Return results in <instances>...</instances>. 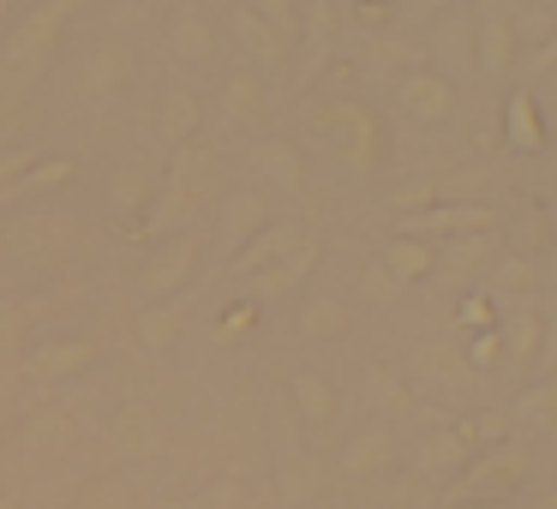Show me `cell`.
<instances>
[{"label":"cell","mask_w":557,"mask_h":509,"mask_svg":"<svg viewBox=\"0 0 557 509\" xmlns=\"http://www.w3.org/2000/svg\"><path fill=\"white\" fill-rule=\"evenodd\" d=\"M509 420H533V425H545V432L557 437V377H552V384H533L528 396L509 408Z\"/></svg>","instance_id":"43"},{"label":"cell","mask_w":557,"mask_h":509,"mask_svg":"<svg viewBox=\"0 0 557 509\" xmlns=\"http://www.w3.org/2000/svg\"><path fill=\"white\" fill-rule=\"evenodd\" d=\"M504 145L516 150V157H540V150L552 145V133H545V121H540V102H533V90H509V102H504Z\"/></svg>","instance_id":"28"},{"label":"cell","mask_w":557,"mask_h":509,"mask_svg":"<svg viewBox=\"0 0 557 509\" xmlns=\"http://www.w3.org/2000/svg\"><path fill=\"white\" fill-rule=\"evenodd\" d=\"M336 30H342V7H336V0H312V7H300V37H306V54H300V85L318 73V61L330 54Z\"/></svg>","instance_id":"30"},{"label":"cell","mask_w":557,"mask_h":509,"mask_svg":"<svg viewBox=\"0 0 557 509\" xmlns=\"http://www.w3.org/2000/svg\"><path fill=\"white\" fill-rule=\"evenodd\" d=\"M222 193H228V186H222V150L210 145V138H193V145L169 150L157 204H150V216L126 234H133L138 246H162V240H174V234H193V228H205V210L222 204Z\"/></svg>","instance_id":"3"},{"label":"cell","mask_w":557,"mask_h":509,"mask_svg":"<svg viewBox=\"0 0 557 509\" xmlns=\"http://www.w3.org/2000/svg\"><path fill=\"white\" fill-rule=\"evenodd\" d=\"M288 401H294V413L306 420V432H330V425H336V408H342L336 384H330L318 365H300V372L288 377Z\"/></svg>","instance_id":"25"},{"label":"cell","mask_w":557,"mask_h":509,"mask_svg":"<svg viewBox=\"0 0 557 509\" xmlns=\"http://www.w3.org/2000/svg\"><path fill=\"white\" fill-rule=\"evenodd\" d=\"M37 157H42L37 145H0V204H7V193L30 174V162H37Z\"/></svg>","instance_id":"46"},{"label":"cell","mask_w":557,"mask_h":509,"mask_svg":"<svg viewBox=\"0 0 557 509\" xmlns=\"http://www.w3.org/2000/svg\"><path fill=\"white\" fill-rule=\"evenodd\" d=\"M216 114L228 126H258L270 114V78L252 73V66H228L216 85Z\"/></svg>","instance_id":"19"},{"label":"cell","mask_w":557,"mask_h":509,"mask_svg":"<svg viewBox=\"0 0 557 509\" xmlns=\"http://www.w3.org/2000/svg\"><path fill=\"white\" fill-rule=\"evenodd\" d=\"M533 288H540V264H533V258H516V252L492 258V288H485L492 300L497 294H533Z\"/></svg>","instance_id":"38"},{"label":"cell","mask_w":557,"mask_h":509,"mask_svg":"<svg viewBox=\"0 0 557 509\" xmlns=\"http://www.w3.org/2000/svg\"><path fill=\"white\" fill-rule=\"evenodd\" d=\"M360 294L366 300H377V306H389V300H401V288H396V276H389L384 264H366V276H360Z\"/></svg>","instance_id":"48"},{"label":"cell","mask_w":557,"mask_h":509,"mask_svg":"<svg viewBox=\"0 0 557 509\" xmlns=\"http://www.w3.org/2000/svg\"><path fill=\"white\" fill-rule=\"evenodd\" d=\"M473 66L485 78H509L516 73V25L504 7H480L473 13Z\"/></svg>","instance_id":"18"},{"label":"cell","mask_w":557,"mask_h":509,"mask_svg":"<svg viewBox=\"0 0 557 509\" xmlns=\"http://www.w3.org/2000/svg\"><path fill=\"white\" fill-rule=\"evenodd\" d=\"M162 193V169L150 157H121L109 174V216L121 222V228H138V222L150 216V204H157Z\"/></svg>","instance_id":"13"},{"label":"cell","mask_w":557,"mask_h":509,"mask_svg":"<svg viewBox=\"0 0 557 509\" xmlns=\"http://www.w3.org/2000/svg\"><path fill=\"white\" fill-rule=\"evenodd\" d=\"M18 444H25L37 461H61V456L78 449V420L66 408H37V413H25V425H18Z\"/></svg>","instance_id":"23"},{"label":"cell","mask_w":557,"mask_h":509,"mask_svg":"<svg viewBox=\"0 0 557 509\" xmlns=\"http://www.w3.org/2000/svg\"><path fill=\"white\" fill-rule=\"evenodd\" d=\"M528 473H533V456L509 437L504 449H485V456L468 461V473L449 485V509H456V504H497V509H504L509 497L528 485Z\"/></svg>","instance_id":"8"},{"label":"cell","mask_w":557,"mask_h":509,"mask_svg":"<svg viewBox=\"0 0 557 509\" xmlns=\"http://www.w3.org/2000/svg\"><path fill=\"white\" fill-rule=\"evenodd\" d=\"M312 240H318V228H306V222H270V228L258 234V240L228 264V276H234V282H246V276H258V270L282 264V258H294L300 246H312Z\"/></svg>","instance_id":"21"},{"label":"cell","mask_w":557,"mask_h":509,"mask_svg":"<svg viewBox=\"0 0 557 509\" xmlns=\"http://www.w3.org/2000/svg\"><path fill=\"white\" fill-rule=\"evenodd\" d=\"M66 85H73L78 102H114V97H126V90L138 85V49H133V37H121V30H97V37H85L73 49V73H66Z\"/></svg>","instance_id":"6"},{"label":"cell","mask_w":557,"mask_h":509,"mask_svg":"<svg viewBox=\"0 0 557 509\" xmlns=\"http://www.w3.org/2000/svg\"><path fill=\"white\" fill-rule=\"evenodd\" d=\"M444 66H449V78H456L461 66H473V13L437 18V30H432V73H444Z\"/></svg>","instance_id":"32"},{"label":"cell","mask_w":557,"mask_h":509,"mask_svg":"<svg viewBox=\"0 0 557 509\" xmlns=\"http://www.w3.org/2000/svg\"><path fill=\"white\" fill-rule=\"evenodd\" d=\"M354 324H360V306L342 300V294H306L300 312H294L300 342H342Z\"/></svg>","instance_id":"22"},{"label":"cell","mask_w":557,"mask_h":509,"mask_svg":"<svg viewBox=\"0 0 557 509\" xmlns=\"http://www.w3.org/2000/svg\"><path fill=\"white\" fill-rule=\"evenodd\" d=\"M509 25H516V49L521 42H552L557 37V7H521V13H509Z\"/></svg>","instance_id":"44"},{"label":"cell","mask_w":557,"mask_h":509,"mask_svg":"<svg viewBox=\"0 0 557 509\" xmlns=\"http://www.w3.org/2000/svg\"><path fill=\"white\" fill-rule=\"evenodd\" d=\"M0 509H25V497H18V492H0Z\"/></svg>","instance_id":"53"},{"label":"cell","mask_w":557,"mask_h":509,"mask_svg":"<svg viewBox=\"0 0 557 509\" xmlns=\"http://www.w3.org/2000/svg\"><path fill=\"white\" fill-rule=\"evenodd\" d=\"M533 509H557V492H545V497H540V504H533Z\"/></svg>","instance_id":"55"},{"label":"cell","mask_w":557,"mask_h":509,"mask_svg":"<svg viewBox=\"0 0 557 509\" xmlns=\"http://www.w3.org/2000/svg\"><path fill=\"white\" fill-rule=\"evenodd\" d=\"M205 121H210V97L186 78H169L157 97V145L162 150H181L193 138H205Z\"/></svg>","instance_id":"12"},{"label":"cell","mask_w":557,"mask_h":509,"mask_svg":"<svg viewBox=\"0 0 557 509\" xmlns=\"http://www.w3.org/2000/svg\"><path fill=\"white\" fill-rule=\"evenodd\" d=\"M456 324H461V330H497L492 294H468V300H461V312H456Z\"/></svg>","instance_id":"49"},{"label":"cell","mask_w":557,"mask_h":509,"mask_svg":"<svg viewBox=\"0 0 557 509\" xmlns=\"http://www.w3.org/2000/svg\"><path fill=\"white\" fill-rule=\"evenodd\" d=\"M372 61H389V66L408 61V42H372Z\"/></svg>","instance_id":"51"},{"label":"cell","mask_w":557,"mask_h":509,"mask_svg":"<svg viewBox=\"0 0 557 509\" xmlns=\"http://www.w3.org/2000/svg\"><path fill=\"white\" fill-rule=\"evenodd\" d=\"M552 66H557V37L545 49H533V73H552Z\"/></svg>","instance_id":"52"},{"label":"cell","mask_w":557,"mask_h":509,"mask_svg":"<svg viewBox=\"0 0 557 509\" xmlns=\"http://www.w3.org/2000/svg\"><path fill=\"white\" fill-rule=\"evenodd\" d=\"M461 360H468L473 377L497 372V365H504V330H480V336L468 342V353H461Z\"/></svg>","instance_id":"45"},{"label":"cell","mask_w":557,"mask_h":509,"mask_svg":"<svg viewBox=\"0 0 557 509\" xmlns=\"http://www.w3.org/2000/svg\"><path fill=\"white\" fill-rule=\"evenodd\" d=\"M270 222H276V216H270V198L258 193V186H228L222 204H216V252L234 264V258H240L246 246L270 228Z\"/></svg>","instance_id":"11"},{"label":"cell","mask_w":557,"mask_h":509,"mask_svg":"<svg viewBox=\"0 0 557 509\" xmlns=\"http://www.w3.org/2000/svg\"><path fill=\"white\" fill-rule=\"evenodd\" d=\"M318 258H324V240L300 246L294 258H282V264H270V270H258V276H246V288H252L258 306H264V300H288V294H300L306 282H312Z\"/></svg>","instance_id":"24"},{"label":"cell","mask_w":557,"mask_h":509,"mask_svg":"<svg viewBox=\"0 0 557 509\" xmlns=\"http://www.w3.org/2000/svg\"><path fill=\"white\" fill-rule=\"evenodd\" d=\"M509 432H516V420H509V408H468L456 420V437L473 449V456H485V449H504Z\"/></svg>","instance_id":"33"},{"label":"cell","mask_w":557,"mask_h":509,"mask_svg":"<svg viewBox=\"0 0 557 509\" xmlns=\"http://www.w3.org/2000/svg\"><path fill=\"white\" fill-rule=\"evenodd\" d=\"M545 216H552V234H557V210H545Z\"/></svg>","instance_id":"57"},{"label":"cell","mask_w":557,"mask_h":509,"mask_svg":"<svg viewBox=\"0 0 557 509\" xmlns=\"http://www.w3.org/2000/svg\"><path fill=\"white\" fill-rule=\"evenodd\" d=\"M102 365V342L97 336H78V330H49L25 348V372L37 384H78Z\"/></svg>","instance_id":"9"},{"label":"cell","mask_w":557,"mask_h":509,"mask_svg":"<svg viewBox=\"0 0 557 509\" xmlns=\"http://www.w3.org/2000/svg\"><path fill=\"white\" fill-rule=\"evenodd\" d=\"M222 18L246 54L240 66H252V73L276 78L300 61V7H288V0H234Z\"/></svg>","instance_id":"5"},{"label":"cell","mask_w":557,"mask_h":509,"mask_svg":"<svg viewBox=\"0 0 557 509\" xmlns=\"http://www.w3.org/2000/svg\"><path fill=\"white\" fill-rule=\"evenodd\" d=\"M133 336H138V348H145V353H174V348H181V336H186V306L181 300H174V306H138Z\"/></svg>","instance_id":"31"},{"label":"cell","mask_w":557,"mask_h":509,"mask_svg":"<svg viewBox=\"0 0 557 509\" xmlns=\"http://www.w3.org/2000/svg\"><path fill=\"white\" fill-rule=\"evenodd\" d=\"M90 228L66 204L0 210V282H54L85 264Z\"/></svg>","instance_id":"1"},{"label":"cell","mask_w":557,"mask_h":509,"mask_svg":"<svg viewBox=\"0 0 557 509\" xmlns=\"http://www.w3.org/2000/svg\"><path fill=\"white\" fill-rule=\"evenodd\" d=\"M258 330H264V306H258V300H228V306H222V318H216V330H210V336H216L222 348H234V342L258 336Z\"/></svg>","instance_id":"37"},{"label":"cell","mask_w":557,"mask_h":509,"mask_svg":"<svg viewBox=\"0 0 557 509\" xmlns=\"http://www.w3.org/2000/svg\"><path fill=\"white\" fill-rule=\"evenodd\" d=\"M456 509H497V504H456Z\"/></svg>","instance_id":"56"},{"label":"cell","mask_w":557,"mask_h":509,"mask_svg":"<svg viewBox=\"0 0 557 509\" xmlns=\"http://www.w3.org/2000/svg\"><path fill=\"white\" fill-rule=\"evenodd\" d=\"M282 492H288V497H312L318 492V468H312V461H306V468L294 461V468L282 473Z\"/></svg>","instance_id":"50"},{"label":"cell","mask_w":557,"mask_h":509,"mask_svg":"<svg viewBox=\"0 0 557 509\" xmlns=\"http://www.w3.org/2000/svg\"><path fill=\"white\" fill-rule=\"evenodd\" d=\"M432 186H437V204H485V193H492V169H485V162H461V169L432 174Z\"/></svg>","instance_id":"35"},{"label":"cell","mask_w":557,"mask_h":509,"mask_svg":"<svg viewBox=\"0 0 557 509\" xmlns=\"http://www.w3.org/2000/svg\"><path fill=\"white\" fill-rule=\"evenodd\" d=\"M300 133L330 145V157L348 174H377L389 162V126L384 114L372 109L354 90H318V97L300 102Z\"/></svg>","instance_id":"4"},{"label":"cell","mask_w":557,"mask_h":509,"mask_svg":"<svg viewBox=\"0 0 557 509\" xmlns=\"http://www.w3.org/2000/svg\"><path fill=\"white\" fill-rule=\"evenodd\" d=\"M509 353H516L521 365L545 360V312H540V306H528L521 324H509Z\"/></svg>","instance_id":"42"},{"label":"cell","mask_w":557,"mask_h":509,"mask_svg":"<svg viewBox=\"0 0 557 509\" xmlns=\"http://www.w3.org/2000/svg\"><path fill=\"white\" fill-rule=\"evenodd\" d=\"M492 252H497V240L492 234H473V240H449V246H437V276H480L485 264H492Z\"/></svg>","instance_id":"36"},{"label":"cell","mask_w":557,"mask_h":509,"mask_svg":"<svg viewBox=\"0 0 557 509\" xmlns=\"http://www.w3.org/2000/svg\"><path fill=\"white\" fill-rule=\"evenodd\" d=\"M461 90L449 73H432V66H408V73H396V114L413 126H444L449 114H456Z\"/></svg>","instance_id":"10"},{"label":"cell","mask_w":557,"mask_h":509,"mask_svg":"<svg viewBox=\"0 0 557 509\" xmlns=\"http://www.w3.org/2000/svg\"><path fill=\"white\" fill-rule=\"evenodd\" d=\"M389 461H396V432H389V425H366V432H354L348 449H342V473H348V480H372Z\"/></svg>","instance_id":"29"},{"label":"cell","mask_w":557,"mask_h":509,"mask_svg":"<svg viewBox=\"0 0 557 509\" xmlns=\"http://www.w3.org/2000/svg\"><path fill=\"white\" fill-rule=\"evenodd\" d=\"M468 461H473V449L456 437V425H437V432H425V444H420V456H413V468L425 473L432 485H456L461 473H468Z\"/></svg>","instance_id":"26"},{"label":"cell","mask_w":557,"mask_h":509,"mask_svg":"<svg viewBox=\"0 0 557 509\" xmlns=\"http://www.w3.org/2000/svg\"><path fill=\"white\" fill-rule=\"evenodd\" d=\"M66 509H138V497L126 492L121 480H109V473H97V480H85L73 492V504Z\"/></svg>","instance_id":"39"},{"label":"cell","mask_w":557,"mask_h":509,"mask_svg":"<svg viewBox=\"0 0 557 509\" xmlns=\"http://www.w3.org/2000/svg\"><path fill=\"white\" fill-rule=\"evenodd\" d=\"M246 162H252V181L258 193H288L300 198L306 186H312V162H306V150L294 145V138H258L252 150H246Z\"/></svg>","instance_id":"14"},{"label":"cell","mask_w":557,"mask_h":509,"mask_svg":"<svg viewBox=\"0 0 557 509\" xmlns=\"http://www.w3.org/2000/svg\"><path fill=\"white\" fill-rule=\"evenodd\" d=\"M432 204H437V186H432V174H420V181H401V186H389V193H384V210H396L401 222L425 216Z\"/></svg>","instance_id":"41"},{"label":"cell","mask_w":557,"mask_h":509,"mask_svg":"<svg viewBox=\"0 0 557 509\" xmlns=\"http://www.w3.org/2000/svg\"><path fill=\"white\" fill-rule=\"evenodd\" d=\"M73 0H37V7H18L7 42H0V114L25 109L42 90V78L61 66L66 42H73Z\"/></svg>","instance_id":"2"},{"label":"cell","mask_w":557,"mask_h":509,"mask_svg":"<svg viewBox=\"0 0 557 509\" xmlns=\"http://www.w3.org/2000/svg\"><path fill=\"white\" fill-rule=\"evenodd\" d=\"M342 18H348L354 30H372L377 37V30H389L401 18V7H342Z\"/></svg>","instance_id":"47"},{"label":"cell","mask_w":557,"mask_h":509,"mask_svg":"<svg viewBox=\"0 0 557 509\" xmlns=\"http://www.w3.org/2000/svg\"><path fill=\"white\" fill-rule=\"evenodd\" d=\"M516 216H509V240H516V258H533L540 264V252L552 246V216H545L540 198H521V204H509Z\"/></svg>","instance_id":"34"},{"label":"cell","mask_w":557,"mask_h":509,"mask_svg":"<svg viewBox=\"0 0 557 509\" xmlns=\"http://www.w3.org/2000/svg\"><path fill=\"white\" fill-rule=\"evenodd\" d=\"M169 49L181 66H210L222 49L216 37V18H210V7H198V0H181V7H169Z\"/></svg>","instance_id":"17"},{"label":"cell","mask_w":557,"mask_h":509,"mask_svg":"<svg viewBox=\"0 0 557 509\" xmlns=\"http://www.w3.org/2000/svg\"><path fill=\"white\" fill-rule=\"evenodd\" d=\"M377 264L396 276V288H413V282H432L437 276V246L432 240H413V234H389L384 246H377Z\"/></svg>","instance_id":"27"},{"label":"cell","mask_w":557,"mask_h":509,"mask_svg":"<svg viewBox=\"0 0 557 509\" xmlns=\"http://www.w3.org/2000/svg\"><path fill=\"white\" fill-rule=\"evenodd\" d=\"M78 157H54V150H42L37 162H30V174L25 181L13 186V193H7V204L0 210H25V204H54V193H73L78 186Z\"/></svg>","instance_id":"20"},{"label":"cell","mask_w":557,"mask_h":509,"mask_svg":"<svg viewBox=\"0 0 557 509\" xmlns=\"http://www.w3.org/2000/svg\"><path fill=\"white\" fill-rule=\"evenodd\" d=\"M30 306L25 300H0V360H18L30 348Z\"/></svg>","instance_id":"40"},{"label":"cell","mask_w":557,"mask_h":509,"mask_svg":"<svg viewBox=\"0 0 557 509\" xmlns=\"http://www.w3.org/2000/svg\"><path fill=\"white\" fill-rule=\"evenodd\" d=\"M109 449L121 461H157L162 449H169V425H162V413L150 408V401H121V413H114L109 425Z\"/></svg>","instance_id":"16"},{"label":"cell","mask_w":557,"mask_h":509,"mask_svg":"<svg viewBox=\"0 0 557 509\" xmlns=\"http://www.w3.org/2000/svg\"><path fill=\"white\" fill-rule=\"evenodd\" d=\"M205 258H210V234L193 228V234H174V240L150 246L145 270L133 276V294L138 306H174L198 276H205Z\"/></svg>","instance_id":"7"},{"label":"cell","mask_w":557,"mask_h":509,"mask_svg":"<svg viewBox=\"0 0 557 509\" xmlns=\"http://www.w3.org/2000/svg\"><path fill=\"white\" fill-rule=\"evenodd\" d=\"M408 377H413V389L449 401V408H473V384H480L456 348H420L413 365H408Z\"/></svg>","instance_id":"15"},{"label":"cell","mask_w":557,"mask_h":509,"mask_svg":"<svg viewBox=\"0 0 557 509\" xmlns=\"http://www.w3.org/2000/svg\"><path fill=\"white\" fill-rule=\"evenodd\" d=\"M13 13H18L13 0H0V25H13Z\"/></svg>","instance_id":"54"}]
</instances>
